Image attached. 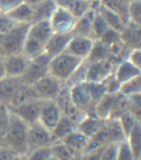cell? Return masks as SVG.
<instances>
[{
    "instance_id": "f546056e",
    "label": "cell",
    "mask_w": 141,
    "mask_h": 160,
    "mask_svg": "<svg viewBox=\"0 0 141 160\" xmlns=\"http://www.w3.org/2000/svg\"><path fill=\"white\" fill-rule=\"evenodd\" d=\"M51 153L57 160H71L77 154L62 141L53 142L50 144Z\"/></svg>"
},
{
    "instance_id": "44dd1931",
    "label": "cell",
    "mask_w": 141,
    "mask_h": 160,
    "mask_svg": "<svg viewBox=\"0 0 141 160\" xmlns=\"http://www.w3.org/2000/svg\"><path fill=\"white\" fill-rule=\"evenodd\" d=\"M106 120L101 119L96 116H85L77 125V129L87 138L95 135L105 124Z\"/></svg>"
},
{
    "instance_id": "8fae6325",
    "label": "cell",
    "mask_w": 141,
    "mask_h": 160,
    "mask_svg": "<svg viewBox=\"0 0 141 160\" xmlns=\"http://www.w3.org/2000/svg\"><path fill=\"white\" fill-rule=\"evenodd\" d=\"M2 58L5 74L8 77H22L27 69L30 59L22 52Z\"/></svg>"
},
{
    "instance_id": "7c38bea8",
    "label": "cell",
    "mask_w": 141,
    "mask_h": 160,
    "mask_svg": "<svg viewBox=\"0 0 141 160\" xmlns=\"http://www.w3.org/2000/svg\"><path fill=\"white\" fill-rule=\"evenodd\" d=\"M94 43V39L91 38L72 35V38L66 48V52L82 60H86L88 57Z\"/></svg>"
},
{
    "instance_id": "d590c367",
    "label": "cell",
    "mask_w": 141,
    "mask_h": 160,
    "mask_svg": "<svg viewBox=\"0 0 141 160\" xmlns=\"http://www.w3.org/2000/svg\"><path fill=\"white\" fill-rule=\"evenodd\" d=\"M88 65L89 63L86 60H83L82 63L79 65V67L75 70L74 72L71 75V77L67 80V82H65L64 84L67 87L71 88L76 84L87 82V72Z\"/></svg>"
},
{
    "instance_id": "484cf974",
    "label": "cell",
    "mask_w": 141,
    "mask_h": 160,
    "mask_svg": "<svg viewBox=\"0 0 141 160\" xmlns=\"http://www.w3.org/2000/svg\"><path fill=\"white\" fill-rule=\"evenodd\" d=\"M88 140L89 138H87L82 132L76 129L67 135L62 141L66 143L76 154L82 155L87 148Z\"/></svg>"
},
{
    "instance_id": "ffe728a7",
    "label": "cell",
    "mask_w": 141,
    "mask_h": 160,
    "mask_svg": "<svg viewBox=\"0 0 141 160\" xmlns=\"http://www.w3.org/2000/svg\"><path fill=\"white\" fill-rule=\"evenodd\" d=\"M95 13H96V10L91 8L85 14L78 18L75 23L74 28L72 30V35L83 36V37L92 38V22H93Z\"/></svg>"
},
{
    "instance_id": "9a60e30c",
    "label": "cell",
    "mask_w": 141,
    "mask_h": 160,
    "mask_svg": "<svg viewBox=\"0 0 141 160\" xmlns=\"http://www.w3.org/2000/svg\"><path fill=\"white\" fill-rule=\"evenodd\" d=\"M37 99H40V98L33 87V85L22 82L16 91L7 107L9 109H13V108H16L25 104V103L32 102V101Z\"/></svg>"
},
{
    "instance_id": "f5cc1de1",
    "label": "cell",
    "mask_w": 141,
    "mask_h": 160,
    "mask_svg": "<svg viewBox=\"0 0 141 160\" xmlns=\"http://www.w3.org/2000/svg\"><path fill=\"white\" fill-rule=\"evenodd\" d=\"M44 0H23V2L27 3V5H29L32 8H34L40 4L41 2H43Z\"/></svg>"
},
{
    "instance_id": "9f6ffc18",
    "label": "cell",
    "mask_w": 141,
    "mask_h": 160,
    "mask_svg": "<svg viewBox=\"0 0 141 160\" xmlns=\"http://www.w3.org/2000/svg\"><path fill=\"white\" fill-rule=\"evenodd\" d=\"M12 160H27V157H26V155L15 154Z\"/></svg>"
},
{
    "instance_id": "7a4b0ae2",
    "label": "cell",
    "mask_w": 141,
    "mask_h": 160,
    "mask_svg": "<svg viewBox=\"0 0 141 160\" xmlns=\"http://www.w3.org/2000/svg\"><path fill=\"white\" fill-rule=\"evenodd\" d=\"M31 24L17 23L8 32L0 36V57L22 52Z\"/></svg>"
},
{
    "instance_id": "d4e9b609",
    "label": "cell",
    "mask_w": 141,
    "mask_h": 160,
    "mask_svg": "<svg viewBox=\"0 0 141 160\" xmlns=\"http://www.w3.org/2000/svg\"><path fill=\"white\" fill-rule=\"evenodd\" d=\"M116 93L106 92L98 100V102L96 103L94 108L95 115L97 118L103 120H106L109 118L112 108L114 105Z\"/></svg>"
},
{
    "instance_id": "74e56055",
    "label": "cell",
    "mask_w": 141,
    "mask_h": 160,
    "mask_svg": "<svg viewBox=\"0 0 141 160\" xmlns=\"http://www.w3.org/2000/svg\"><path fill=\"white\" fill-rule=\"evenodd\" d=\"M108 28H109V26L107 25L104 18L101 16L99 12L96 11L93 22H92V38L94 40L99 39Z\"/></svg>"
},
{
    "instance_id": "4fadbf2b",
    "label": "cell",
    "mask_w": 141,
    "mask_h": 160,
    "mask_svg": "<svg viewBox=\"0 0 141 160\" xmlns=\"http://www.w3.org/2000/svg\"><path fill=\"white\" fill-rule=\"evenodd\" d=\"M72 33L53 32L44 44V53L50 58L66 51L67 46L72 38Z\"/></svg>"
},
{
    "instance_id": "4316f807",
    "label": "cell",
    "mask_w": 141,
    "mask_h": 160,
    "mask_svg": "<svg viewBox=\"0 0 141 160\" xmlns=\"http://www.w3.org/2000/svg\"><path fill=\"white\" fill-rule=\"evenodd\" d=\"M96 11L99 12L101 16L104 18L109 28H110L112 29L116 30L119 32H120L123 30L125 23L123 22V20L120 18L119 15L116 14L115 12L109 9L108 8H106L101 3H100Z\"/></svg>"
},
{
    "instance_id": "5bb4252c",
    "label": "cell",
    "mask_w": 141,
    "mask_h": 160,
    "mask_svg": "<svg viewBox=\"0 0 141 160\" xmlns=\"http://www.w3.org/2000/svg\"><path fill=\"white\" fill-rule=\"evenodd\" d=\"M41 105L42 99H37L9 110L23 120L27 125H30L38 122Z\"/></svg>"
},
{
    "instance_id": "6125c7cd",
    "label": "cell",
    "mask_w": 141,
    "mask_h": 160,
    "mask_svg": "<svg viewBox=\"0 0 141 160\" xmlns=\"http://www.w3.org/2000/svg\"><path fill=\"white\" fill-rule=\"evenodd\" d=\"M140 2H141V0H140Z\"/></svg>"
},
{
    "instance_id": "f1b7e54d",
    "label": "cell",
    "mask_w": 141,
    "mask_h": 160,
    "mask_svg": "<svg viewBox=\"0 0 141 160\" xmlns=\"http://www.w3.org/2000/svg\"><path fill=\"white\" fill-rule=\"evenodd\" d=\"M22 52L30 60L34 59L44 53V45H42L37 40L33 39L32 38L27 36L22 47Z\"/></svg>"
},
{
    "instance_id": "2e32d148",
    "label": "cell",
    "mask_w": 141,
    "mask_h": 160,
    "mask_svg": "<svg viewBox=\"0 0 141 160\" xmlns=\"http://www.w3.org/2000/svg\"><path fill=\"white\" fill-rule=\"evenodd\" d=\"M120 38L129 49L141 48V27L129 20L120 32Z\"/></svg>"
},
{
    "instance_id": "52a82bcc",
    "label": "cell",
    "mask_w": 141,
    "mask_h": 160,
    "mask_svg": "<svg viewBox=\"0 0 141 160\" xmlns=\"http://www.w3.org/2000/svg\"><path fill=\"white\" fill-rule=\"evenodd\" d=\"M77 19V18L67 10L56 7L48 20L53 32L72 33Z\"/></svg>"
},
{
    "instance_id": "cb8c5ba5",
    "label": "cell",
    "mask_w": 141,
    "mask_h": 160,
    "mask_svg": "<svg viewBox=\"0 0 141 160\" xmlns=\"http://www.w3.org/2000/svg\"><path fill=\"white\" fill-rule=\"evenodd\" d=\"M10 19L15 23H32L33 22V8L25 2L15 8L14 9L6 13Z\"/></svg>"
},
{
    "instance_id": "6f0895ef",
    "label": "cell",
    "mask_w": 141,
    "mask_h": 160,
    "mask_svg": "<svg viewBox=\"0 0 141 160\" xmlns=\"http://www.w3.org/2000/svg\"><path fill=\"white\" fill-rule=\"evenodd\" d=\"M82 155H77V156H75V157L71 160H81V157H82Z\"/></svg>"
},
{
    "instance_id": "bcb514c9",
    "label": "cell",
    "mask_w": 141,
    "mask_h": 160,
    "mask_svg": "<svg viewBox=\"0 0 141 160\" xmlns=\"http://www.w3.org/2000/svg\"><path fill=\"white\" fill-rule=\"evenodd\" d=\"M23 2V0H0V13L6 14Z\"/></svg>"
},
{
    "instance_id": "277c9868",
    "label": "cell",
    "mask_w": 141,
    "mask_h": 160,
    "mask_svg": "<svg viewBox=\"0 0 141 160\" xmlns=\"http://www.w3.org/2000/svg\"><path fill=\"white\" fill-rule=\"evenodd\" d=\"M69 91L73 104L80 111L88 116H96L94 112L96 102L93 98L90 82H84L72 86L69 88Z\"/></svg>"
},
{
    "instance_id": "ba28073f",
    "label": "cell",
    "mask_w": 141,
    "mask_h": 160,
    "mask_svg": "<svg viewBox=\"0 0 141 160\" xmlns=\"http://www.w3.org/2000/svg\"><path fill=\"white\" fill-rule=\"evenodd\" d=\"M49 57L43 53L42 55L30 60L29 63L22 77V82L27 84H33L38 79L48 73V64L50 62Z\"/></svg>"
},
{
    "instance_id": "8992f818",
    "label": "cell",
    "mask_w": 141,
    "mask_h": 160,
    "mask_svg": "<svg viewBox=\"0 0 141 160\" xmlns=\"http://www.w3.org/2000/svg\"><path fill=\"white\" fill-rule=\"evenodd\" d=\"M32 85L40 99L55 100L64 83L50 73H47Z\"/></svg>"
},
{
    "instance_id": "5b68a950",
    "label": "cell",
    "mask_w": 141,
    "mask_h": 160,
    "mask_svg": "<svg viewBox=\"0 0 141 160\" xmlns=\"http://www.w3.org/2000/svg\"><path fill=\"white\" fill-rule=\"evenodd\" d=\"M52 143V135L49 130L39 122L28 125L27 129V153L37 148L47 147Z\"/></svg>"
},
{
    "instance_id": "8d00e7d4",
    "label": "cell",
    "mask_w": 141,
    "mask_h": 160,
    "mask_svg": "<svg viewBox=\"0 0 141 160\" xmlns=\"http://www.w3.org/2000/svg\"><path fill=\"white\" fill-rule=\"evenodd\" d=\"M119 92L126 97L141 92V74L120 84Z\"/></svg>"
},
{
    "instance_id": "c3c4849f",
    "label": "cell",
    "mask_w": 141,
    "mask_h": 160,
    "mask_svg": "<svg viewBox=\"0 0 141 160\" xmlns=\"http://www.w3.org/2000/svg\"><path fill=\"white\" fill-rule=\"evenodd\" d=\"M127 60L141 72V48L132 49L128 55Z\"/></svg>"
},
{
    "instance_id": "6da1fadb",
    "label": "cell",
    "mask_w": 141,
    "mask_h": 160,
    "mask_svg": "<svg viewBox=\"0 0 141 160\" xmlns=\"http://www.w3.org/2000/svg\"><path fill=\"white\" fill-rule=\"evenodd\" d=\"M27 129L28 125L11 112L9 124L2 146L7 148L15 154L27 155Z\"/></svg>"
},
{
    "instance_id": "b9f144b4",
    "label": "cell",
    "mask_w": 141,
    "mask_h": 160,
    "mask_svg": "<svg viewBox=\"0 0 141 160\" xmlns=\"http://www.w3.org/2000/svg\"><path fill=\"white\" fill-rule=\"evenodd\" d=\"M118 119H119L122 129L125 134V137H127V135L129 134V132L131 131L132 128H134V126L136 123V121L133 117V115L129 111H127L122 115H120Z\"/></svg>"
},
{
    "instance_id": "ee69618b",
    "label": "cell",
    "mask_w": 141,
    "mask_h": 160,
    "mask_svg": "<svg viewBox=\"0 0 141 160\" xmlns=\"http://www.w3.org/2000/svg\"><path fill=\"white\" fill-rule=\"evenodd\" d=\"M118 143L111 142L106 145L101 153L100 160H117Z\"/></svg>"
},
{
    "instance_id": "30bf717a",
    "label": "cell",
    "mask_w": 141,
    "mask_h": 160,
    "mask_svg": "<svg viewBox=\"0 0 141 160\" xmlns=\"http://www.w3.org/2000/svg\"><path fill=\"white\" fill-rule=\"evenodd\" d=\"M115 68V66L108 59L89 63L87 72V82H102L114 72Z\"/></svg>"
},
{
    "instance_id": "e0dca14e",
    "label": "cell",
    "mask_w": 141,
    "mask_h": 160,
    "mask_svg": "<svg viewBox=\"0 0 141 160\" xmlns=\"http://www.w3.org/2000/svg\"><path fill=\"white\" fill-rule=\"evenodd\" d=\"M22 82L21 77L5 76L0 80V104L8 106L13 95Z\"/></svg>"
},
{
    "instance_id": "f35d334b",
    "label": "cell",
    "mask_w": 141,
    "mask_h": 160,
    "mask_svg": "<svg viewBox=\"0 0 141 160\" xmlns=\"http://www.w3.org/2000/svg\"><path fill=\"white\" fill-rule=\"evenodd\" d=\"M10 112L7 106L0 104V146H2L10 121Z\"/></svg>"
},
{
    "instance_id": "7bdbcfd3",
    "label": "cell",
    "mask_w": 141,
    "mask_h": 160,
    "mask_svg": "<svg viewBox=\"0 0 141 160\" xmlns=\"http://www.w3.org/2000/svg\"><path fill=\"white\" fill-rule=\"evenodd\" d=\"M27 160H49L52 157L50 145L31 151L26 155Z\"/></svg>"
},
{
    "instance_id": "9c48e42d",
    "label": "cell",
    "mask_w": 141,
    "mask_h": 160,
    "mask_svg": "<svg viewBox=\"0 0 141 160\" xmlns=\"http://www.w3.org/2000/svg\"><path fill=\"white\" fill-rule=\"evenodd\" d=\"M62 115V111L54 100H42L38 122L50 132L54 128Z\"/></svg>"
},
{
    "instance_id": "1f68e13d",
    "label": "cell",
    "mask_w": 141,
    "mask_h": 160,
    "mask_svg": "<svg viewBox=\"0 0 141 160\" xmlns=\"http://www.w3.org/2000/svg\"><path fill=\"white\" fill-rule=\"evenodd\" d=\"M56 4L53 0H44L40 4L33 8V22L41 20L49 19L52 12L56 8Z\"/></svg>"
},
{
    "instance_id": "d6a6232c",
    "label": "cell",
    "mask_w": 141,
    "mask_h": 160,
    "mask_svg": "<svg viewBox=\"0 0 141 160\" xmlns=\"http://www.w3.org/2000/svg\"><path fill=\"white\" fill-rule=\"evenodd\" d=\"M108 132H109L110 141L111 142H119L126 139L125 134L122 129V127L118 118H109L106 121Z\"/></svg>"
},
{
    "instance_id": "94428289",
    "label": "cell",
    "mask_w": 141,
    "mask_h": 160,
    "mask_svg": "<svg viewBox=\"0 0 141 160\" xmlns=\"http://www.w3.org/2000/svg\"><path fill=\"white\" fill-rule=\"evenodd\" d=\"M136 160H141V155H140V156H139V157H138V158H137Z\"/></svg>"
},
{
    "instance_id": "ac0fdd59",
    "label": "cell",
    "mask_w": 141,
    "mask_h": 160,
    "mask_svg": "<svg viewBox=\"0 0 141 160\" xmlns=\"http://www.w3.org/2000/svg\"><path fill=\"white\" fill-rule=\"evenodd\" d=\"M57 7L62 8L77 18L92 8V3L87 0H53Z\"/></svg>"
},
{
    "instance_id": "83f0119b",
    "label": "cell",
    "mask_w": 141,
    "mask_h": 160,
    "mask_svg": "<svg viewBox=\"0 0 141 160\" xmlns=\"http://www.w3.org/2000/svg\"><path fill=\"white\" fill-rule=\"evenodd\" d=\"M101 3L119 15L125 23L129 20V4L124 0H101Z\"/></svg>"
},
{
    "instance_id": "816d5d0a",
    "label": "cell",
    "mask_w": 141,
    "mask_h": 160,
    "mask_svg": "<svg viewBox=\"0 0 141 160\" xmlns=\"http://www.w3.org/2000/svg\"><path fill=\"white\" fill-rule=\"evenodd\" d=\"M15 153L4 146H0V160H12Z\"/></svg>"
},
{
    "instance_id": "3957f363",
    "label": "cell",
    "mask_w": 141,
    "mask_h": 160,
    "mask_svg": "<svg viewBox=\"0 0 141 160\" xmlns=\"http://www.w3.org/2000/svg\"><path fill=\"white\" fill-rule=\"evenodd\" d=\"M82 61L65 51L50 59L48 73L65 83Z\"/></svg>"
},
{
    "instance_id": "836d02e7",
    "label": "cell",
    "mask_w": 141,
    "mask_h": 160,
    "mask_svg": "<svg viewBox=\"0 0 141 160\" xmlns=\"http://www.w3.org/2000/svg\"><path fill=\"white\" fill-rule=\"evenodd\" d=\"M126 141L129 143L135 160L141 155V124L136 122L134 128L127 135Z\"/></svg>"
},
{
    "instance_id": "db71d44e",
    "label": "cell",
    "mask_w": 141,
    "mask_h": 160,
    "mask_svg": "<svg viewBox=\"0 0 141 160\" xmlns=\"http://www.w3.org/2000/svg\"><path fill=\"white\" fill-rule=\"evenodd\" d=\"M6 76L5 74L4 66H3V62H2V58L0 57V80Z\"/></svg>"
},
{
    "instance_id": "e575fe53",
    "label": "cell",
    "mask_w": 141,
    "mask_h": 160,
    "mask_svg": "<svg viewBox=\"0 0 141 160\" xmlns=\"http://www.w3.org/2000/svg\"><path fill=\"white\" fill-rule=\"evenodd\" d=\"M129 98L118 92L116 93V96H115L114 105L112 108L109 118H119L120 115H122L127 111H129Z\"/></svg>"
},
{
    "instance_id": "f907efd6",
    "label": "cell",
    "mask_w": 141,
    "mask_h": 160,
    "mask_svg": "<svg viewBox=\"0 0 141 160\" xmlns=\"http://www.w3.org/2000/svg\"><path fill=\"white\" fill-rule=\"evenodd\" d=\"M103 148L82 153V157H81V160H100L101 153Z\"/></svg>"
},
{
    "instance_id": "4dcf8cb0",
    "label": "cell",
    "mask_w": 141,
    "mask_h": 160,
    "mask_svg": "<svg viewBox=\"0 0 141 160\" xmlns=\"http://www.w3.org/2000/svg\"><path fill=\"white\" fill-rule=\"evenodd\" d=\"M109 56V48L105 46L100 40H94V43H93V46L92 48V50H91L86 61L88 63H92V62L108 59Z\"/></svg>"
},
{
    "instance_id": "f6af8a7d",
    "label": "cell",
    "mask_w": 141,
    "mask_h": 160,
    "mask_svg": "<svg viewBox=\"0 0 141 160\" xmlns=\"http://www.w3.org/2000/svg\"><path fill=\"white\" fill-rule=\"evenodd\" d=\"M129 20L141 27V2L135 1L129 4Z\"/></svg>"
},
{
    "instance_id": "91938a15",
    "label": "cell",
    "mask_w": 141,
    "mask_h": 160,
    "mask_svg": "<svg viewBox=\"0 0 141 160\" xmlns=\"http://www.w3.org/2000/svg\"><path fill=\"white\" fill-rule=\"evenodd\" d=\"M49 160H57V159H56L55 158H53V157H52H52L50 158V159H49Z\"/></svg>"
},
{
    "instance_id": "681fc988",
    "label": "cell",
    "mask_w": 141,
    "mask_h": 160,
    "mask_svg": "<svg viewBox=\"0 0 141 160\" xmlns=\"http://www.w3.org/2000/svg\"><path fill=\"white\" fill-rule=\"evenodd\" d=\"M129 112L133 115L136 122L141 124V105L135 104L129 101Z\"/></svg>"
},
{
    "instance_id": "603a6c76",
    "label": "cell",
    "mask_w": 141,
    "mask_h": 160,
    "mask_svg": "<svg viewBox=\"0 0 141 160\" xmlns=\"http://www.w3.org/2000/svg\"><path fill=\"white\" fill-rule=\"evenodd\" d=\"M139 74H141L140 71L127 59L120 62L114 70V76L120 84H122Z\"/></svg>"
},
{
    "instance_id": "ab89813d",
    "label": "cell",
    "mask_w": 141,
    "mask_h": 160,
    "mask_svg": "<svg viewBox=\"0 0 141 160\" xmlns=\"http://www.w3.org/2000/svg\"><path fill=\"white\" fill-rule=\"evenodd\" d=\"M98 40H100L105 46H106L107 48H110L111 46H113L116 42H120L121 40V38H120V32L109 28L105 32L104 34L102 35Z\"/></svg>"
},
{
    "instance_id": "680465c9",
    "label": "cell",
    "mask_w": 141,
    "mask_h": 160,
    "mask_svg": "<svg viewBox=\"0 0 141 160\" xmlns=\"http://www.w3.org/2000/svg\"><path fill=\"white\" fill-rule=\"evenodd\" d=\"M124 1H125V2H128L129 4H130V3H132V2H135V1H138V0H124Z\"/></svg>"
},
{
    "instance_id": "7dc6e473",
    "label": "cell",
    "mask_w": 141,
    "mask_h": 160,
    "mask_svg": "<svg viewBox=\"0 0 141 160\" xmlns=\"http://www.w3.org/2000/svg\"><path fill=\"white\" fill-rule=\"evenodd\" d=\"M17 23H15L7 15L0 13V36L8 32Z\"/></svg>"
},
{
    "instance_id": "d6986e66",
    "label": "cell",
    "mask_w": 141,
    "mask_h": 160,
    "mask_svg": "<svg viewBox=\"0 0 141 160\" xmlns=\"http://www.w3.org/2000/svg\"><path fill=\"white\" fill-rule=\"evenodd\" d=\"M52 33L53 31L50 25L49 20H41L32 22L30 25L27 36L32 38L33 39L37 40L42 45H44Z\"/></svg>"
},
{
    "instance_id": "7402d4cb",
    "label": "cell",
    "mask_w": 141,
    "mask_h": 160,
    "mask_svg": "<svg viewBox=\"0 0 141 160\" xmlns=\"http://www.w3.org/2000/svg\"><path fill=\"white\" fill-rule=\"evenodd\" d=\"M77 129V125L72 120H71L66 115H62V117L57 122L54 128L52 130V142L57 141H62L74 130Z\"/></svg>"
},
{
    "instance_id": "60d3db41",
    "label": "cell",
    "mask_w": 141,
    "mask_h": 160,
    "mask_svg": "<svg viewBox=\"0 0 141 160\" xmlns=\"http://www.w3.org/2000/svg\"><path fill=\"white\" fill-rule=\"evenodd\" d=\"M117 160H135L134 153L126 139L118 143Z\"/></svg>"
},
{
    "instance_id": "11a10c76",
    "label": "cell",
    "mask_w": 141,
    "mask_h": 160,
    "mask_svg": "<svg viewBox=\"0 0 141 160\" xmlns=\"http://www.w3.org/2000/svg\"><path fill=\"white\" fill-rule=\"evenodd\" d=\"M87 1L92 3V8L94 10H96V8L101 3V0H87Z\"/></svg>"
}]
</instances>
